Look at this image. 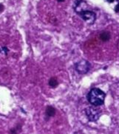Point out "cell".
Wrapping results in <instances>:
<instances>
[{
    "instance_id": "obj_1",
    "label": "cell",
    "mask_w": 119,
    "mask_h": 134,
    "mask_svg": "<svg viewBox=\"0 0 119 134\" xmlns=\"http://www.w3.org/2000/svg\"><path fill=\"white\" fill-rule=\"evenodd\" d=\"M106 94L98 88H94L88 93L87 98L89 103L93 106L102 105L105 101Z\"/></svg>"
},
{
    "instance_id": "obj_10",
    "label": "cell",
    "mask_w": 119,
    "mask_h": 134,
    "mask_svg": "<svg viewBox=\"0 0 119 134\" xmlns=\"http://www.w3.org/2000/svg\"><path fill=\"white\" fill-rule=\"evenodd\" d=\"M57 1H58L59 2H64L65 0H57Z\"/></svg>"
},
{
    "instance_id": "obj_9",
    "label": "cell",
    "mask_w": 119,
    "mask_h": 134,
    "mask_svg": "<svg viewBox=\"0 0 119 134\" xmlns=\"http://www.w3.org/2000/svg\"><path fill=\"white\" fill-rule=\"evenodd\" d=\"M107 2H109V3H112L115 0H106Z\"/></svg>"
},
{
    "instance_id": "obj_5",
    "label": "cell",
    "mask_w": 119,
    "mask_h": 134,
    "mask_svg": "<svg viewBox=\"0 0 119 134\" xmlns=\"http://www.w3.org/2000/svg\"><path fill=\"white\" fill-rule=\"evenodd\" d=\"M46 115L48 116H53L56 114V109L52 106H48L46 108Z\"/></svg>"
},
{
    "instance_id": "obj_6",
    "label": "cell",
    "mask_w": 119,
    "mask_h": 134,
    "mask_svg": "<svg viewBox=\"0 0 119 134\" xmlns=\"http://www.w3.org/2000/svg\"><path fill=\"white\" fill-rule=\"evenodd\" d=\"M100 38L103 41H107L110 39V33L109 32H102L100 34Z\"/></svg>"
},
{
    "instance_id": "obj_3",
    "label": "cell",
    "mask_w": 119,
    "mask_h": 134,
    "mask_svg": "<svg viewBox=\"0 0 119 134\" xmlns=\"http://www.w3.org/2000/svg\"><path fill=\"white\" fill-rule=\"evenodd\" d=\"M75 70L80 75H84L87 74L90 69V64L87 60H81L79 62L75 63Z\"/></svg>"
},
{
    "instance_id": "obj_4",
    "label": "cell",
    "mask_w": 119,
    "mask_h": 134,
    "mask_svg": "<svg viewBox=\"0 0 119 134\" xmlns=\"http://www.w3.org/2000/svg\"><path fill=\"white\" fill-rule=\"evenodd\" d=\"M85 114L90 122H96L100 117V111L94 107H88L85 109Z\"/></svg>"
},
{
    "instance_id": "obj_8",
    "label": "cell",
    "mask_w": 119,
    "mask_h": 134,
    "mask_svg": "<svg viewBox=\"0 0 119 134\" xmlns=\"http://www.w3.org/2000/svg\"><path fill=\"white\" fill-rule=\"evenodd\" d=\"M115 11L116 13H118L119 12V3L118 4H117V6L115 7Z\"/></svg>"
},
{
    "instance_id": "obj_2",
    "label": "cell",
    "mask_w": 119,
    "mask_h": 134,
    "mask_svg": "<svg viewBox=\"0 0 119 134\" xmlns=\"http://www.w3.org/2000/svg\"><path fill=\"white\" fill-rule=\"evenodd\" d=\"M77 14H79L80 17L89 24H94L95 19H96V14H95V13L92 10L85 9V10H83L79 12Z\"/></svg>"
},
{
    "instance_id": "obj_7",
    "label": "cell",
    "mask_w": 119,
    "mask_h": 134,
    "mask_svg": "<svg viewBox=\"0 0 119 134\" xmlns=\"http://www.w3.org/2000/svg\"><path fill=\"white\" fill-rule=\"evenodd\" d=\"M58 85H59V82H58V80L56 79V77H52L49 80V86L51 87V88H56V87L58 86Z\"/></svg>"
}]
</instances>
